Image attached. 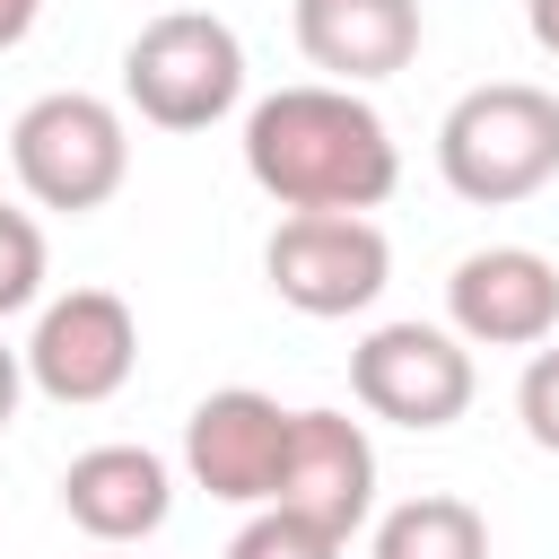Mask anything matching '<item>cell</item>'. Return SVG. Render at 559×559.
I'll return each instance as SVG.
<instances>
[{"instance_id":"3957f363","label":"cell","mask_w":559,"mask_h":559,"mask_svg":"<svg viewBox=\"0 0 559 559\" xmlns=\"http://www.w3.org/2000/svg\"><path fill=\"white\" fill-rule=\"evenodd\" d=\"M9 166H17V183H26L35 210L79 218V210H105V201L122 192V175H131V131H122V114H114L105 96L52 87V96H35V105L9 122Z\"/></svg>"},{"instance_id":"9c48e42d","label":"cell","mask_w":559,"mask_h":559,"mask_svg":"<svg viewBox=\"0 0 559 559\" xmlns=\"http://www.w3.org/2000/svg\"><path fill=\"white\" fill-rule=\"evenodd\" d=\"M288 419H297V411H280V402L253 393V384L210 393V402L183 419V472H192V489H210V498H227V507H271L280 454H288Z\"/></svg>"},{"instance_id":"52a82bcc","label":"cell","mask_w":559,"mask_h":559,"mask_svg":"<svg viewBox=\"0 0 559 559\" xmlns=\"http://www.w3.org/2000/svg\"><path fill=\"white\" fill-rule=\"evenodd\" d=\"M17 358H26L35 393L87 411V402H114V393L131 384V367H140V323H131V306H122L114 288H70V297H52V306L35 314V341H26Z\"/></svg>"},{"instance_id":"5bb4252c","label":"cell","mask_w":559,"mask_h":559,"mask_svg":"<svg viewBox=\"0 0 559 559\" xmlns=\"http://www.w3.org/2000/svg\"><path fill=\"white\" fill-rule=\"evenodd\" d=\"M35 297H44V227L0 201V314H17Z\"/></svg>"},{"instance_id":"e0dca14e","label":"cell","mask_w":559,"mask_h":559,"mask_svg":"<svg viewBox=\"0 0 559 559\" xmlns=\"http://www.w3.org/2000/svg\"><path fill=\"white\" fill-rule=\"evenodd\" d=\"M17 393H26V358H17L9 341H0V428L17 419Z\"/></svg>"},{"instance_id":"5b68a950","label":"cell","mask_w":559,"mask_h":559,"mask_svg":"<svg viewBox=\"0 0 559 559\" xmlns=\"http://www.w3.org/2000/svg\"><path fill=\"white\" fill-rule=\"evenodd\" d=\"M262 271L280 288V306L332 323V314H358L384 297L393 280V245L367 210H288L262 245Z\"/></svg>"},{"instance_id":"8fae6325","label":"cell","mask_w":559,"mask_h":559,"mask_svg":"<svg viewBox=\"0 0 559 559\" xmlns=\"http://www.w3.org/2000/svg\"><path fill=\"white\" fill-rule=\"evenodd\" d=\"M166 507H175V480H166V463H157L148 445H87V454H70V472H61V515H70L87 542H105V550L148 542V533L166 524Z\"/></svg>"},{"instance_id":"6da1fadb","label":"cell","mask_w":559,"mask_h":559,"mask_svg":"<svg viewBox=\"0 0 559 559\" xmlns=\"http://www.w3.org/2000/svg\"><path fill=\"white\" fill-rule=\"evenodd\" d=\"M245 175L280 210H376L402 183V148L358 87L306 79L245 114Z\"/></svg>"},{"instance_id":"ba28073f","label":"cell","mask_w":559,"mask_h":559,"mask_svg":"<svg viewBox=\"0 0 559 559\" xmlns=\"http://www.w3.org/2000/svg\"><path fill=\"white\" fill-rule=\"evenodd\" d=\"M445 314L472 349H542L559 332V262L533 245H480L454 262Z\"/></svg>"},{"instance_id":"8992f818","label":"cell","mask_w":559,"mask_h":559,"mask_svg":"<svg viewBox=\"0 0 559 559\" xmlns=\"http://www.w3.org/2000/svg\"><path fill=\"white\" fill-rule=\"evenodd\" d=\"M349 393L393 428H454L472 411V341L445 323H376L349 349Z\"/></svg>"},{"instance_id":"7c38bea8","label":"cell","mask_w":559,"mask_h":559,"mask_svg":"<svg viewBox=\"0 0 559 559\" xmlns=\"http://www.w3.org/2000/svg\"><path fill=\"white\" fill-rule=\"evenodd\" d=\"M297 52L332 87L393 79L419 52V0H297Z\"/></svg>"},{"instance_id":"30bf717a","label":"cell","mask_w":559,"mask_h":559,"mask_svg":"<svg viewBox=\"0 0 559 559\" xmlns=\"http://www.w3.org/2000/svg\"><path fill=\"white\" fill-rule=\"evenodd\" d=\"M271 507H288V515H306L314 533L349 542V533L367 524V507H376V445H367V428H358L349 411H297Z\"/></svg>"},{"instance_id":"ac0fdd59","label":"cell","mask_w":559,"mask_h":559,"mask_svg":"<svg viewBox=\"0 0 559 559\" xmlns=\"http://www.w3.org/2000/svg\"><path fill=\"white\" fill-rule=\"evenodd\" d=\"M35 17H44V0H0V52H9V44H26V35H35Z\"/></svg>"},{"instance_id":"d6986e66","label":"cell","mask_w":559,"mask_h":559,"mask_svg":"<svg viewBox=\"0 0 559 559\" xmlns=\"http://www.w3.org/2000/svg\"><path fill=\"white\" fill-rule=\"evenodd\" d=\"M524 26H533V44L559 61V0H524Z\"/></svg>"},{"instance_id":"277c9868","label":"cell","mask_w":559,"mask_h":559,"mask_svg":"<svg viewBox=\"0 0 559 559\" xmlns=\"http://www.w3.org/2000/svg\"><path fill=\"white\" fill-rule=\"evenodd\" d=\"M122 96L157 131H210L245 96V44L210 9H166L131 35L122 52Z\"/></svg>"},{"instance_id":"9a60e30c","label":"cell","mask_w":559,"mask_h":559,"mask_svg":"<svg viewBox=\"0 0 559 559\" xmlns=\"http://www.w3.org/2000/svg\"><path fill=\"white\" fill-rule=\"evenodd\" d=\"M227 559H341V542L332 533H314L306 515H288V507H262L236 542H227Z\"/></svg>"},{"instance_id":"2e32d148","label":"cell","mask_w":559,"mask_h":559,"mask_svg":"<svg viewBox=\"0 0 559 559\" xmlns=\"http://www.w3.org/2000/svg\"><path fill=\"white\" fill-rule=\"evenodd\" d=\"M515 419L542 454H559V349H533V367L515 384Z\"/></svg>"},{"instance_id":"7a4b0ae2","label":"cell","mask_w":559,"mask_h":559,"mask_svg":"<svg viewBox=\"0 0 559 559\" xmlns=\"http://www.w3.org/2000/svg\"><path fill=\"white\" fill-rule=\"evenodd\" d=\"M437 166L472 210L533 201L559 175V96L533 79H489L454 96V114L437 122Z\"/></svg>"},{"instance_id":"4fadbf2b","label":"cell","mask_w":559,"mask_h":559,"mask_svg":"<svg viewBox=\"0 0 559 559\" xmlns=\"http://www.w3.org/2000/svg\"><path fill=\"white\" fill-rule=\"evenodd\" d=\"M376 559H489V524L472 498H402L384 524H376Z\"/></svg>"}]
</instances>
